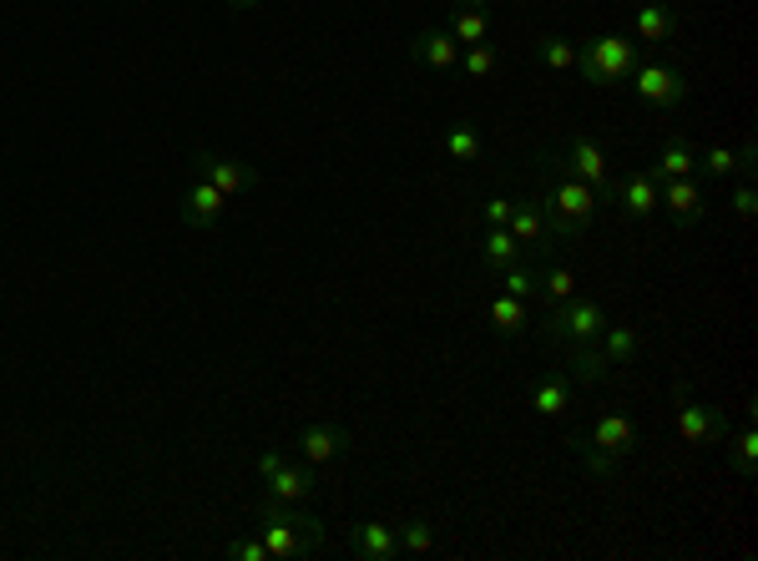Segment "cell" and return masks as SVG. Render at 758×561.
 I'll return each instance as SVG.
<instances>
[{"label": "cell", "instance_id": "10", "mask_svg": "<svg viewBox=\"0 0 758 561\" xmlns=\"http://www.w3.org/2000/svg\"><path fill=\"white\" fill-rule=\"evenodd\" d=\"M223 213H228V197L207 178H192L188 192H182V222H188L192 233H213L223 222Z\"/></svg>", "mask_w": 758, "mask_h": 561}, {"label": "cell", "instance_id": "22", "mask_svg": "<svg viewBox=\"0 0 758 561\" xmlns=\"http://www.w3.org/2000/svg\"><path fill=\"white\" fill-rule=\"evenodd\" d=\"M607 355L597 349V340L592 344H567V374H571V384H597V380H607Z\"/></svg>", "mask_w": 758, "mask_h": 561}, {"label": "cell", "instance_id": "26", "mask_svg": "<svg viewBox=\"0 0 758 561\" xmlns=\"http://www.w3.org/2000/svg\"><path fill=\"white\" fill-rule=\"evenodd\" d=\"M516 258H521V243H516L506 228H491L485 243H481V268H485V273H501V268L516 264Z\"/></svg>", "mask_w": 758, "mask_h": 561}, {"label": "cell", "instance_id": "6", "mask_svg": "<svg viewBox=\"0 0 758 561\" xmlns=\"http://www.w3.org/2000/svg\"><path fill=\"white\" fill-rule=\"evenodd\" d=\"M632 97L653 112H678L687 102V76L672 66V61H637V72L628 76Z\"/></svg>", "mask_w": 758, "mask_h": 561}, {"label": "cell", "instance_id": "12", "mask_svg": "<svg viewBox=\"0 0 758 561\" xmlns=\"http://www.w3.org/2000/svg\"><path fill=\"white\" fill-rule=\"evenodd\" d=\"M632 36L647 46H668L683 36V15L672 11L668 0H647V5H637L632 11Z\"/></svg>", "mask_w": 758, "mask_h": 561}, {"label": "cell", "instance_id": "36", "mask_svg": "<svg viewBox=\"0 0 758 561\" xmlns=\"http://www.w3.org/2000/svg\"><path fill=\"white\" fill-rule=\"evenodd\" d=\"M729 203H733V213H738L744 222H754V213H758V192H754V182H738Z\"/></svg>", "mask_w": 758, "mask_h": 561}, {"label": "cell", "instance_id": "16", "mask_svg": "<svg viewBox=\"0 0 758 561\" xmlns=\"http://www.w3.org/2000/svg\"><path fill=\"white\" fill-rule=\"evenodd\" d=\"M409 51H415V61H425L430 72H455V66H460V41H455L445 26L420 30V36L409 41Z\"/></svg>", "mask_w": 758, "mask_h": 561}, {"label": "cell", "instance_id": "23", "mask_svg": "<svg viewBox=\"0 0 758 561\" xmlns=\"http://www.w3.org/2000/svg\"><path fill=\"white\" fill-rule=\"evenodd\" d=\"M571 405V374L567 370H552L546 380L536 384V395H531V410L541 415V420H552V415H567Z\"/></svg>", "mask_w": 758, "mask_h": 561}, {"label": "cell", "instance_id": "17", "mask_svg": "<svg viewBox=\"0 0 758 561\" xmlns=\"http://www.w3.org/2000/svg\"><path fill=\"white\" fill-rule=\"evenodd\" d=\"M698 173V148L687 142V137H668L662 148H657L653 167H647V178L653 182H668V178H693Z\"/></svg>", "mask_w": 758, "mask_h": 561}, {"label": "cell", "instance_id": "19", "mask_svg": "<svg viewBox=\"0 0 758 561\" xmlns=\"http://www.w3.org/2000/svg\"><path fill=\"white\" fill-rule=\"evenodd\" d=\"M592 445H602L612 460H628L632 450H637V425H632L622 410H607L597 425H592Z\"/></svg>", "mask_w": 758, "mask_h": 561}, {"label": "cell", "instance_id": "34", "mask_svg": "<svg viewBox=\"0 0 758 561\" xmlns=\"http://www.w3.org/2000/svg\"><path fill=\"white\" fill-rule=\"evenodd\" d=\"M541 294L552 298V304H561V298L577 294V279H571V268H546V273H541Z\"/></svg>", "mask_w": 758, "mask_h": 561}, {"label": "cell", "instance_id": "29", "mask_svg": "<svg viewBox=\"0 0 758 561\" xmlns=\"http://www.w3.org/2000/svg\"><path fill=\"white\" fill-rule=\"evenodd\" d=\"M496 279H501V294H510V298H531V294H541V273H536L531 264H521V258L501 268Z\"/></svg>", "mask_w": 758, "mask_h": 561}, {"label": "cell", "instance_id": "25", "mask_svg": "<svg viewBox=\"0 0 758 561\" xmlns=\"http://www.w3.org/2000/svg\"><path fill=\"white\" fill-rule=\"evenodd\" d=\"M567 450L582 460L586 475H597V481H612L617 466H622V460H612L607 450H602V445H592V435H567Z\"/></svg>", "mask_w": 758, "mask_h": 561}, {"label": "cell", "instance_id": "13", "mask_svg": "<svg viewBox=\"0 0 758 561\" xmlns=\"http://www.w3.org/2000/svg\"><path fill=\"white\" fill-rule=\"evenodd\" d=\"M662 203H668L678 233H687V228H698V222L708 218V197H703V188L693 178H668L662 182Z\"/></svg>", "mask_w": 758, "mask_h": 561}, {"label": "cell", "instance_id": "18", "mask_svg": "<svg viewBox=\"0 0 758 561\" xmlns=\"http://www.w3.org/2000/svg\"><path fill=\"white\" fill-rule=\"evenodd\" d=\"M268 481V496L274 501H283V506H299V501H308L314 490H319V475H314V466H278L274 475H263Z\"/></svg>", "mask_w": 758, "mask_h": 561}, {"label": "cell", "instance_id": "38", "mask_svg": "<svg viewBox=\"0 0 758 561\" xmlns=\"http://www.w3.org/2000/svg\"><path fill=\"white\" fill-rule=\"evenodd\" d=\"M733 173H738L744 182H754V173H758V148H754V142H744V152H738V167H733Z\"/></svg>", "mask_w": 758, "mask_h": 561}, {"label": "cell", "instance_id": "14", "mask_svg": "<svg viewBox=\"0 0 758 561\" xmlns=\"http://www.w3.org/2000/svg\"><path fill=\"white\" fill-rule=\"evenodd\" d=\"M350 551L359 561H400L405 557V551H400V532L384 526V521H359V526H350Z\"/></svg>", "mask_w": 758, "mask_h": 561}, {"label": "cell", "instance_id": "30", "mask_svg": "<svg viewBox=\"0 0 758 561\" xmlns=\"http://www.w3.org/2000/svg\"><path fill=\"white\" fill-rule=\"evenodd\" d=\"M536 56H541V66H552V72H571V66H577V46L561 41V36H536Z\"/></svg>", "mask_w": 758, "mask_h": 561}, {"label": "cell", "instance_id": "4", "mask_svg": "<svg viewBox=\"0 0 758 561\" xmlns=\"http://www.w3.org/2000/svg\"><path fill=\"white\" fill-rule=\"evenodd\" d=\"M602 329H607V309L597 298H582V294L552 304V314L541 319V334L552 344H592Z\"/></svg>", "mask_w": 758, "mask_h": 561}, {"label": "cell", "instance_id": "40", "mask_svg": "<svg viewBox=\"0 0 758 561\" xmlns=\"http://www.w3.org/2000/svg\"><path fill=\"white\" fill-rule=\"evenodd\" d=\"M228 5H238V11H253V5H258V0H228Z\"/></svg>", "mask_w": 758, "mask_h": 561}, {"label": "cell", "instance_id": "21", "mask_svg": "<svg viewBox=\"0 0 758 561\" xmlns=\"http://www.w3.org/2000/svg\"><path fill=\"white\" fill-rule=\"evenodd\" d=\"M729 466H733V475H738L744 486L758 475V430H754V405H748L744 430H738V435L729 441Z\"/></svg>", "mask_w": 758, "mask_h": 561}, {"label": "cell", "instance_id": "39", "mask_svg": "<svg viewBox=\"0 0 758 561\" xmlns=\"http://www.w3.org/2000/svg\"><path fill=\"white\" fill-rule=\"evenodd\" d=\"M283 460H289L283 450H258V475H274L278 466H283Z\"/></svg>", "mask_w": 758, "mask_h": 561}, {"label": "cell", "instance_id": "24", "mask_svg": "<svg viewBox=\"0 0 758 561\" xmlns=\"http://www.w3.org/2000/svg\"><path fill=\"white\" fill-rule=\"evenodd\" d=\"M597 349L607 355V365H628V359L642 355V334L632 324H607L597 334Z\"/></svg>", "mask_w": 758, "mask_h": 561}, {"label": "cell", "instance_id": "8", "mask_svg": "<svg viewBox=\"0 0 758 561\" xmlns=\"http://www.w3.org/2000/svg\"><path fill=\"white\" fill-rule=\"evenodd\" d=\"M561 157H567V167L586 182V188L597 192V197H607V192H612V163H607V152H602L586 132H571L567 148H561Z\"/></svg>", "mask_w": 758, "mask_h": 561}, {"label": "cell", "instance_id": "28", "mask_svg": "<svg viewBox=\"0 0 758 561\" xmlns=\"http://www.w3.org/2000/svg\"><path fill=\"white\" fill-rule=\"evenodd\" d=\"M445 152H451L455 163H481L485 142H481V132H476L470 122H451V127H445Z\"/></svg>", "mask_w": 758, "mask_h": 561}, {"label": "cell", "instance_id": "35", "mask_svg": "<svg viewBox=\"0 0 758 561\" xmlns=\"http://www.w3.org/2000/svg\"><path fill=\"white\" fill-rule=\"evenodd\" d=\"M228 557H233V561H274L258 536H238V541H228Z\"/></svg>", "mask_w": 758, "mask_h": 561}, {"label": "cell", "instance_id": "5", "mask_svg": "<svg viewBox=\"0 0 758 561\" xmlns=\"http://www.w3.org/2000/svg\"><path fill=\"white\" fill-rule=\"evenodd\" d=\"M672 410H678V435H683L693 450H708V445H723L729 441V415L703 405L683 380L672 384Z\"/></svg>", "mask_w": 758, "mask_h": 561}, {"label": "cell", "instance_id": "33", "mask_svg": "<svg viewBox=\"0 0 758 561\" xmlns=\"http://www.w3.org/2000/svg\"><path fill=\"white\" fill-rule=\"evenodd\" d=\"M698 167H703V173H708V178L729 182V173H733V167H738V152H733V148H708V152H703V157H698Z\"/></svg>", "mask_w": 758, "mask_h": 561}, {"label": "cell", "instance_id": "15", "mask_svg": "<svg viewBox=\"0 0 758 561\" xmlns=\"http://www.w3.org/2000/svg\"><path fill=\"white\" fill-rule=\"evenodd\" d=\"M607 203H617L632 222L653 218L657 207H662V203H657V182L647 178V173H632V178H612V192H607Z\"/></svg>", "mask_w": 758, "mask_h": 561}, {"label": "cell", "instance_id": "27", "mask_svg": "<svg viewBox=\"0 0 758 561\" xmlns=\"http://www.w3.org/2000/svg\"><path fill=\"white\" fill-rule=\"evenodd\" d=\"M485 314H491V329H496V334H521V329L531 324V314H526V298H510V294H496Z\"/></svg>", "mask_w": 758, "mask_h": 561}, {"label": "cell", "instance_id": "7", "mask_svg": "<svg viewBox=\"0 0 758 561\" xmlns=\"http://www.w3.org/2000/svg\"><path fill=\"white\" fill-rule=\"evenodd\" d=\"M192 178H207L213 188L223 192V197H243V192H253L263 182L249 163H238V157H228V152H213V148L192 152Z\"/></svg>", "mask_w": 758, "mask_h": 561}, {"label": "cell", "instance_id": "9", "mask_svg": "<svg viewBox=\"0 0 758 561\" xmlns=\"http://www.w3.org/2000/svg\"><path fill=\"white\" fill-rule=\"evenodd\" d=\"M350 430L334 425V420H314V425L299 430V450H304V460L319 471V466H334V460L350 456Z\"/></svg>", "mask_w": 758, "mask_h": 561}, {"label": "cell", "instance_id": "11", "mask_svg": "<svg viewBox=\"0 0 758 561\" xmlns=\"http://www.w3.org/2000/svg\"><path fill=\"white\" fill-rule=\"evenodd\" d=\"M506 233L521 243V253H546L552 248V228H546V213H541L536 197H516L506 218Z\"/></svg>", "mask_w": 758, "mask_h": 561}, {"label": "cell", "instance_id": "3", "mask_svg": "<svg viewBox=\"0 0 758 561\" xmlns=\"http://www.w3.org/2000/svg\"><path fill=\"white\" fill-rule=\"evenodd\" d=\"M637 41L632 36H592V41L577 51V72H582L586 87H622L632 72H637Z\"/></svg>", "mask_w": 758, "mask_h": 561}, {"label": "cell", "instance_id": "31", "mask_svg": "<svg viewBox=\"0 0 758 561\" xmlns=\"http://www.w3.org/2000/svg\"><path fill=\"white\" fill-rule=\"evenodd\" d=\"M400 551H409V557H425V551H435V526L425 517H409L405 526H400Z\"/></svg>", "mask_w": 758, "mask_h": 561}, {"label": "cell", "instance_id": "20", "mask_svg": "<svg viewBox=\"0 0 758 561\" xmlns=\"http://www.w3.org/2000/svg\"><path fill=\"white\" fill-rule=\"evenodd\" d=\"M460 46H476L485 41V30H491V5L485 0H455V11H451V26H445Z\"/></svg>", "mask_w": 758, "mask_h": 561}, {"label": "cell", "instance_id": "37", "mask_svg": "<svg viewBox=\"0 0 758 561\" xmlns=\"http://www.w3.org/2000/svg\"><path fill=\"white\" fill-rule=\"evenodd\" d=\"M510 207H516V197H485V218L496 222V228H506V218H510Z\"/></svg>", "mask_w": 758, "mask_h": 561}, {"label": "cell", "instance_id": "32", "mask_svg": "<svg viewBox=\"0 0 758 561\" xmlns=\"http://www.w3.org/2000/svg\"><path fill=\"white\" fill-rule=\"evenodd\" d=\"M496 61H501V51H496V46H491V41H476V46H466V56H460V72L481 81V76H491V72H496Z\"/></svg>", "mask_w": 758, "mask_h": 561}, {"label": "cell", "instance_id": "1", "mask_svg": "<svg viewBox=\"0 0 758 561\" xmlns=\"http://www.w3.org/2000/svg\"><path fill=\"white\" fill-rule=\"evenodd\" d=\"M536 167H541V178H546V192H541L536 203H541V213H546L552 238L556 243H577V238H586L592 233V222H597V192L571 173L561 152H536Z\"/></svg>", "mask_w": 758, "mask_h": 561}, {"label": "cell", "instance_id": "2", "mask_svg": "<svg viewBox=\"0 0 758 561\" xmlns=\"http://www.w3.org/2000/svg\"><path fill=\"white\" fill-rule=\"evenodd\" d=\"M258 541L268 547L274 561H314L329 547V541H324V521L304 517V511L274 501V496L258 506Z\"/></svg>", "mask_w": 758, "mask_h": 561}]
</instances>
